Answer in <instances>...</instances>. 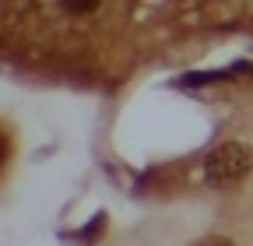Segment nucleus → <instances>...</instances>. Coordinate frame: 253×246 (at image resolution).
<instances>
[{"mask_svg":"<svg viewBox=\"0 0 253 246\" xmlns=\"http://www.w3.org/2000/svg\"><path fill=\"white\" fill-rule=\"evenodd\" d=\"M250 165H253V151H250L246 144L229 141V144L214 148L211 155H208L204 172H208V179H211V183H229V179L246 176V172H250Z\"/></svg>","mask_w":253,"mask_h":246,"instance_id":"f257e3e1","label":"nucleus"},{"mask_svg":"<svg viewBox=\"0 0 253 246\" xmlns=\"http://www.w3.org/2000/svg\"><path fill=\"white\" fill-rule=\"evenodd\" d=\"M63 11H71V14H91L95 7H99V0H60Z\"/></svg>","mask_w":253,"mask_h":246,"instance_id":"f03ea898","label":"nucleus"}]
</instances>
